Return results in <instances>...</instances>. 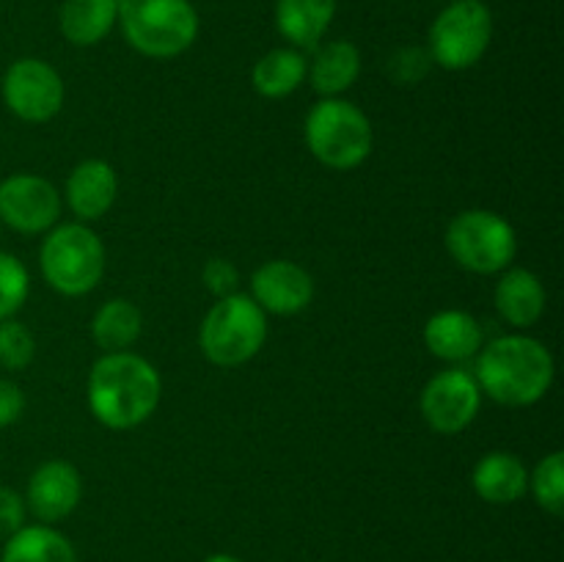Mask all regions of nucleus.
I'll return each mask as SVG.
<instances>
[{
  "instance_id": "f257e3e1",
  "label": "nucleus",
  "mask_w": 564,
  "mask_h": 562,
  "mask_svg": "<svg viewBox=\"0 0 564 562\" xmlns=\"http://www.w3.org/2000/svg\"><path fill=\"white\" fill-rule=\"evenodd\" d=\"M160 397V372L138 353H105L88 372V408L108 430H132L143 424L158 411Z\"/></svg>"
},
{
  "instance_id": "f03ea898",
  "label": "nucleus",
  "mask_w": 564,
  "mask_h": 562,
  "mask_svg": "<svg viewBox=\"0 0 564 562\" xmlns=\"http://www.w3.org/2000/svg\"><path fill=\"white\" fill-rule=\"evenodd\" d=\"M474 378L479 391L501 406H534L554 383V356L534 336L507 334L482 345Z\"/></svg>"
},
{
  "instance_id": "7ed1b4c3",
  "label": "nucleus",
  "mask_w": 564,
  "mask_h": 562,
  "mask_svg": "<svg viewBox=\"0 0 564 562\" xmlns=\"http://www.w3.org/2000/svg\"><path fill=\"white\" fill-rule=\"evenodd\" d=\"M264 339H268V314L251 295L242 292L218 298L198 328V347L204 358L224 369L251 361L262 350Z\"/></svg>"
},
{
  "instance_id": "20e7f679",
  "label": "nucleus",
  "mask_w": 564,
  "mask_h": 562,
  "mask_svg": "<svg viewBox=\"0 0 564 562\" xmlns=\"http://www.w3.org/2000/svg\"><path fill=\"white\" fill-rule=\"evenodd\" d=\"M121 33L147 58H176L198 36L191 0H119Z\"/></svg>"
},
{
  "instance_id": "39448f33",
  "label": "nucleus",
  "mask_w": 564,
  "mask_h": 562,
  "mask_svg": "<svg viewBox=\"0 0 564 562\" xmlns=\"http://www.w3.org/2000/svg\"><path fill=\"white\" fill-rule=\"evenodd\" d=\"M308 152L334 171H352L372 154V121L358 105L328 97L314 105L303 125Z\"/></svg>"
},
{
  "instance_id": "423d86ee",
  "label": "nucleus",
  "mask_w": 564,
  "mask_h": 562,
  "mask_svg": "<svg viewBox=\"0 0 564 562\" xmlns=\"http://www.w3.org/2000/svg\"><path fill=\"white\" fill-rule=\"evenodd\" d=\"M44 281L66 298L91 292L105 273V246L86 224H61L47 231L39 251Z\"/></svg>"
},
{
  "instance_id": "0eeeda50",
  "label": "nucleus",
  "mask_w": 564,
  "mask_h": 562,
  "mask_svg": "<svg viewBox=\"0 0 564 562\" xmlns=\"http://www.w3.org/2000/svg\"><path fill=\"white\" fill-rule=\"evenodd\" d=\"M446 251L460 268L479 275L507 270L518 253V235L507 218L490 209H466L446 226Z\"/></svg>"
},
{
  "instance_id": "6e6552de",
  "label": "nucleus",
  "mask_w": 564,
  "mask_h": 562,
  "mask_svg": "<svg viewBox=\"0 0 564 562\" xmlns=\"http://www.w3.org/2000/svg\"><path fill=\"white\" fill-rule=\"evenodd\" d=\"M494 39V14L482 0H455L435 17L427 53L441 69L463 72L479 64Z\"/></svg>"
},
{
  "instance_id": "1a4fd4ad",
  "label": "nucleus",
  "mask_w": 564,
  "mask_h": 562,
  "mask_svg": "<svg viewBox=\"0 0 564 562\" xmlns=\"http://www.w3.org/2000/svg\"><path fill=\"white\" fill-rule=\"evenodd\" d=\"M3 102L17 119L42 125L64 108V80L42 58H20L3 75Z\"/></svg>"
},
{
  "instance_id": "9d476101",
  "label": "nucleus",
  "mask_w": 564,
  "mask_h": 562,
  "mask_svg": "<svg viewBox=\"0 0 564 562\" xmlns=\"http://www.w3.org/2000/svg\"><path fill=\"white\" fill-rule=\"evenodd\" d=\"M482 406V391L468 369H444L433 375L422 389V417L435 433L457 435L477 419Z\"/></svg>"
},
{
  "instance_id": "9b49d317",
  "label": "nucleus",
  "mask_w": 564,
  "mask_h": 562,
  "mask_svg": "<svg viewBox=\"0 0 564 562\" xmlns=\"http://www.w3.org/2000/svg\"><path fill=\"white\" fill-rule=\"evenodd\" d=\"M61 196L36 174H11L0 182V224L20 235H42L58 224Z\"/></svg>"
},
{
  "instance_id": "f8f14e48",
  "label": "nucleus",
  "mask_w": 564,
  "mask_h": 562,
  "mask_svg": "<svg viewBox=\"0 0 564 562\" xmlns=\"http://www.w3.org/2000/svg\"><path fill=\"white\" fill-rule=\"evenodd\" d=\"M251 298L264 314L303 312L314 298V279L306 268L292 259H270L259 264L251 275Z\"/></svg>"
},
{
  "instance_id": "ddd939ff",
  "label": "nucleus",
  "mask_w": 564,
  "mask_h": 562,
  "mask_svg": "<svg viewBox=\"0 0 564 562\" xmlns=\"http://www.w3.org/2000/svg\"><path fill=\"white\" fill-rule=\"evenodd\" d=\"M83 499V477L69 461H47L31 474L25 490L28 512L42 523L64 521Z\"/></svg>"
},
{
  "instance_id": "4468645a",
  "label": "nucleus",
  "mask_w": 564,
  "mask_h": 562,
  "mask_svg": "<svg viewBox=\"0 0 564 562\" xmlns=\"http://www.w3.org/2000/svg\"><path fill=\"white\" fill-rule=\"evenodd\" d=\"M119 196V174L108 160H83L66 180V202L80 220H99Z\"/></svg>"
},
{
  "instance_id": "2eb2a0df",
  "label": "nucleus",
  "mask_w": 564,
  "mask_h": 562,
  "mask_svg": "<svg viewBox=\"0 0 564 562\" xmlns=\"http://www.w3.org/2000/svg\"><path fill=\"white\" fill-rule=\"evenodd\" d=\"M482 328H479L477 317L463 309H444L424 325V345L441 361H468L482 350Z\"/></svg>"
},
{
  "instance_id": "dca6fc26",
  "label": "nucleus",
  "mask_w": 564,
  "mask_h": 562,
  "mask_svg": "<svg viewBox=\"0 0 564 562\" xmlns=\"http://www.w3.org/2000/svg\"><path fill=\"white\" fill-rule=\"evenodd\" d=\"M471 485L488 505H516L529 490V472L512 452H488L474 466Z\"/></svg>"
},
{
  "instance_id": "f3484780",
  "label": "nucleus",
  "mask_w": 564,
  "mask_h": 562,
  "mask_svg": "<svg viewBox=\"0 0 564 562\" xmlns=\"http://www.w3.org/2000/svg\"><path fill=\"white\" fill-rule=\"evenodd\" d=\"M496 309L516 328H529L545 312V287L538 273L527 268H510L494 292Z\"/></svg>"
},
{
  "instance_id": "a211bd4d",
  "label": "nucleus",
  "mask_w": 564,
  "mask_h": 562,
  "mask_svg": "<svg viewBox=\"0 0 564 562\" xmlns=\"http://www.w3.org/2000/svg\"><path fill=\"white\" fill-rule=\"evenodd\" d=\"M336 14V0H275V28L295 50H314Z\"/></svg>"
},
{
  "instance_id": "6ab92c4d",
  "label": "nucleus",
  "mask_w": 564,
  "mask_h": 562,
  "mask_svg": "<svg viewBox=\"0 0 564 562\" xmlns=\"http://www.w3.org/2000/svg\"><path fill=\"white\" fill-rule=\"evenodd\" d=\"M314 50L317 53H314L312 64L306 69L314 91L323 94L325 99L345 94L361 75V50L347 42V39H336V42Z\"/></svg>"
},
{
  "instance_id": "aec40b11",
  "label": "nucleus",
  "mask_w": 564,
  "mask_h": 562,
  "mask_svg": "<svg viewBox=\"0 0 564 562\" xmlns=\"http://www.w3.org/2000/svg\"><path fill=\"white\" fill-rule=\"evenodd\" d=\"M119 22V0H64L58 14L61 33L75 47L99 44Z\"/></svg>"
},
{
  "instance_id": "412c9836",
  "label": "nucleus",
  "mask_w": 564,
  "mask_h": 562,
  "mask_svg": "<svg viewBox=\"0 0 564 562\" xmlns=\"http://www.w3.org/2000/svg\"><path fill=\"white\" fill-rule=\"evenodd\" d=\"M0 562H77V551L58 529L50 523H33L6 538Z\"/></svg>"
},
{
  "instance_id": "4be33fe9",
  "label": "nucleus",
  "mask_w": 564,
  "mask_h": 562,
  "mask_svg": "<svg viewBox=\"0 0 564 562\" xmlns=\"http://www.w3.org/2000/svg\"><path fill=\"white\" fill-rule=\"evenodd\" d=\"M143 331V314L127 298H110L108 303L97 309L91 320V336L97 347L105 353L130 350Z\"/></svg>"
},
{
  "instance_id": "5701e85b",
  "label": "nucleus",
  "mask_w": 564,
  "mask_h": 562,
  "mask_svg": "<svg viewBox=\"0 0 564 562\" xmlns=\"http://www.w3.org/2000/svg\"><path fill=\"white\" fill-rule=\"evenodd\" d=\"M306 58L295 47H275L257 61L251 72V83L262 97L281 99L290 97L306 80Z\"/></svg>"
},
{
  "instance_id": "b1692460",
  "label": "nucleus",
  "mask_w": 564,
  "mask_h": 562,
  "mask_svg": "<svg viewBox=\"0 0 564 562\" xmlns=\"http://www.w3.org/2000/svg\"><path fill=\"white\" fill-rule=\"evenodd\" d=\"M529 490L534 494V501L551 516L564 512V452H551L534 466L529 474Z\"/></svg>"
},
{
  "instance_id": "393cba45",
  "label": "nucleus",
  "mask_w": 564,
  "mask_h": 562,
  "mask_svg": "<svg viewBox=\"0 0 564 562\" xmlns=\"http://www.w3.org/2000/svg\"><path fill=\"white\" fill-rule=\"evenodd\" d=\"M31 275L14 253L0 251V320H11L28 301Z\"/></svg>"
},
{
  "instance_id": "a878e982",
  "label": "nucleus",
  "mask_w": 564,
  "mask_h": 562,
  "mask_svg": "<svg viewBox=\"0 0 564 562\" xmlns=\"http://www.w3.org/2000/svg\"><path fill=\"white\" fill-rule=\"evenodd\" d=\"M36 358V339L20 320H0V367L9 372L28 369Z\"/></svg>"
},
{
  "instance_id": "bb28decb",
  "label": "nucleus",
  "mask_w": 564,
  "mask_h": 562,
  "mask_svg": "<svg viewBox=\"0 0 564 562\" xmlns=\"http://www.w3.org/2000/svg\"><path fill=\"white\" fill-rule=\"evenodd\" d=\"M430 69H433V58H430L427 47H416V44L394 50L389 61H386V75L397 86H419Z\"/></svg>"
},
{
  "instance_id": "cd10ccee",
  "label": "nucleus",
  "mask_w": 564,
  "mask_h": 562,
  "mask_svg": "<svg viewBox=\"0 0 564 562\" xmlns=\"http://www.w3.org/2000/svg\"><path fill=\"white\" fill-rule=\"evenodd\" d=\"M202 281L207 287V292H213L215 298H226L231 292H237V284H240V273H237L235 264L224 257H215L204 264Z\"/></svg>"
},
{
  "instance_id": "c85d7f7f",
  "label": "nucleus",
  "mask_w": 564,
  "mask_h": 562,
  "mask_svg": "<svg viewBox=\"0 0 564 562\" xmlns=\"http://www.w3.org/2000/svg\"><path fill=\"white\" fill-rule=\"evenodd\" d=\"M25 499L14 488L0 485V538H9L17 529L25 527Z\"/></svg>"
},
{
  "instance_id": "c756f323",
  "label": "nucleus",
  "mask_w": 564,
  "mask_h": 562,
  "mask_svg": "<svg viewBox=\"0 0 564 562\" xmlns=\"http://www.w3.org/2000/svg\"><path fill=\"white\" fill-rule=\"evenodd\" d=\"M22 413H25V395H22V389L14 380L0 378V428L20 422Z\"/></svg>"
},
{
  "instance_id": "7c9ffc66",
  "label": "nucleus",
  "mask_w": 564,
  "mask_h": 562,
  "mask_svg": "<svg viewBox=\"0 0 564 562\" xmlns=\"http://www.w3.org/2000/svg\"><path fill=\"white\" fill-rule=\"evenodd\" d=\"M204 562H242L240 556H235V554H224V551H220V554H209L207 560Z\"/></svg>"
}]
</instances>
